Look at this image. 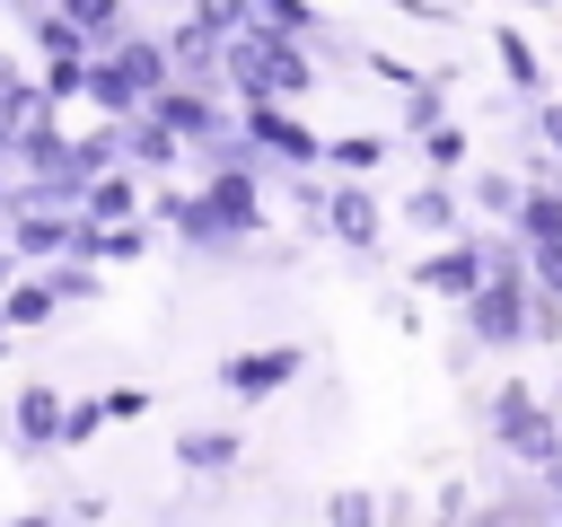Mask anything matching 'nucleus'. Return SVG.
<instances>
[{
    "mask_svg": "<svg viewBox=\"0 0 562 527\" xmlns=\"http://www.w3.org/2000/svg\"><path fill=\"white\" fill-rule=\"evenodd\" d=\"M307 79H316V53H299V44L263 35L255 18H237L228 53H220V88H237L246 105H290V97H299Z\"/></svg>",
    "mask_w": 562,
    "mask_h": 527,
    "instance_id": "1",
    "label": "nucleus"
},
{
    "mask_svg": "<svg viewBox=\"0 0 562 527\" xmlns=\"http://www.w3.org/2000/svg\"><path fill=\"white\" fill-rule=\"evenodd\" d=\"M158 88H167V44H149V35H123L114 53L88 61V105L97 114H149Z\"/></svg>",
    "mask_w": 562,
    "mask_h": 527,
    "instance_id": "2",
    "label": "nucleus"
},
{
    "mask_svg": "<svg viewBox=\"0 0 562 527\" xmlns=\"http://www.w3.org/2000/svg\"><path fill=\"white\" fill-rule=\"evenodd\" d=\"M483 422H492V439L509 448V466H518V474H544V466L562 457V422H553V404H536L518 378H509V386H492Z\"/></svg>",
    "mask_w": 562,
    "mask_h": 527,
    "instance_id": "3",
    "label": "nucleus"
},
{
    "mask_svg": "<svg viewBox=\"0 0 562 527\" xmlns=\"http://www.w3.org/2000/svg\"><path fill=\"white\" fill-rule=\"evenodd\" d=\"M527 343V272H492L465 299V351H518Z\"/></svg>",
    "mask_w": 562,
    "mask_h": 527,
    "instance_id": "4",
    "label": "nucleus"
},
{
    "mask_svg": "<svg viewBox=\"0 0 562 527\" xmlns=\"http://www.w3.org/2000/svg\"><path fill=\"white\" fill-rule=\"evenodd\" d=\"M422 290H439V299H474L483 281H492V264H483V237H457V246H439V255H422V272H413Z\"/></svg>",
    "mask_w": 562,
    "mask_h": 527,
    "instance_id": "5",
    "label": "nucleus"
},
{
    "mask_svg": "<svg viewBox=\"0 0 562 527\" xmlns=\"http://www.w3.org/2000/svg\"><path fill=\"white\" fill-rule=\"evenodd\" d=\"M299 369H307V360H299L290 343H281V351H228V360H220V386H228V395H272V386H290Z\"/></svg>",
    "mask_w": 562,
    "mask_h": 527,
    "instance_id": "6",
    "label": "nucleus"
},
{
    "mask_svg": "<svg viewBox=\"0 0 562 527\" xmlns=\"http://www.w3.org/2000/svg\"><path fill=\"white\" fill-rule=\"evenodd\" d=\"M9 439H18V457L61 448V395H53V386H18V404H9Z\"/></svg>",
    "mask_w": 562,
    "mask_h": 527,
    "instance_id": "7",
    "label": "nucleus"
},
{
    "mask_svg": "<svg viewBox=\"0 0 562 527\" xmlns=\"http://www.w3.org/2000/svg\"><path fill=\"white\" fill-rule=\"evenodd\" d=\"M79 246V220H53V211H9V255L26 264H61Z\"/></svg>",
    "mask_w": 562,
    "mask_h": 527,
    "instance_id": "8",
    "label": "nucleus"
},
{
    "mask_svg": "<svg viewBox=\"0 0 562 527\" xmlns=\"http://www.w3.org/2000/svg\"><path fill=\"white\" fill-rule=\"evenodd\" d=\"M325 228H334L351 255H369V246H378V202H369V184H325Z\"/></svg>",
    "mask_w": 562,
    "mask_h": 527,
    "instance_id": "9",
    "label": "nucleus"
},
{
    "mask_svg": "<svg viewBox=\"0 0 562 527\" xmlns=\"http://www.w3.org/2000/svg\"><path fill=\"white\" fill-rule=\"evenodd\" d=\"M457 220H465V211H457V184H413V193H404V228H422V237L457 246V237H465Z\"/></svg>",
    "mask_w": 562,
    "mask_h": 527,
    "instance_id": "10",
    "label": "nucleus"
},
{
    "mask_svg": "<svg viewBox=\"0 0 562 527\" xmlns=\"http://www.w3.org/2000/svg\"><path fill=\"white\" fill-rule=\"evenodd\" d=\"M18 26H26V44H35L44 61H88V44H79L70 9H18Z\"/></svg>",
    "mask_w": 562,
    "mask_h": 527,
    "instance_id": "11",
    "label": "nucleus"
},
{
    "mask_svg": "<svg viewBox=\"0 0 562 527\" xmlns=\"http://www.w3.org/2000/svg\"><path fill=\"white\" fill-rule=\"evenodd\" d=\"M509 228H518V246H562V184H527Z\"/></svg>",
    "mask_w": 562,
    "mask_h": 527,
    "instance_id": "12",
    "label": "nucleus"
},
{
    "mask_svg": "<svg viewBox=\"0 0 562 527\" xmlns=\"http://www.w3.org/2000/svg\"><path fill=\"white\" fill-rule=\"evenodd\" d=\"M176 466L228 474V466H246V439H237V430H184V439H176Z\"/></svg>",
    "mask_w": 562,
    "mask_h": 527,
    "instance_id": "13",
    "label": "nucleus"
},
{
    "mask_svg": "<svg viewBox=\"0 0 562 527\" xmlns=\"http://www.w3.org/2000/svg\"><path fill=\"white\" fill-rule=\"evenodd\" d=\"M79 220L88 228H132V176L114 167V176H97L88 184V202H79Z\"/></svg>",
    "mask_w": 562,
    "mask_h": 527,
    "instance_id": "14",
    "label": "nucleus"
},
{
    "mask_svg": "<svg viewBox=\"0 0 562 527\" xmlns=\"http://www.w3.org/2000/svg\"><path fill=\"white\" fill-rule=\"evenodd\" d=\"M492 44H501V70H509V88H527V97H536V88H544V61H536V44H527L518 26H501Z\"/></svg>",
    "mask_w": 562,
    "mask_h": 527,
    "instance_id": "15",
    "label": "nucleus"
},
{
    "mask_svg": "<svg viewBox=\"0 0 562 527\" xmlns=\"http://www.w3.org/2000/svg\"><path fill=\"white\" fill-rule=\"evenodd\" d=\"M44 316H53V290L44 281H9L0 290V325H44Z\"/></svg>",
    "mask_w": 562,
    "mask_h": 527,
    "instance_id": "16",
    "label": "nucleus"
},
{
    "mask_svg": "<svg viewBox=\"0 0 562 527\" xmlns=\"http://www.w3.org/2000/svg\"><path fill=\"white\" fill-rule=\"evenodd\" d=\"M123 158H132V167H176L184 149H176L158 123H132V132H123Z\"/></svg>",
    "mask_w": 562,
    "mask_h": 527,
    "instance_id": "17",
    "label": "nucleus"
},
{
    "mask_svg": "<svg viewBox=\"0 0 562 527\" xmlns=\"http://www.w3.org/2000/svg\"><path fill=\"white\" fill-rule=\"evenodd\" d=\"M474 211L518 220V176H509V167H483V176H474Z\"/></svg>",
    "mask_w": 562,
    "mask_h": 527,
    "instance_id": "18",
    "label": "nucleus"
},
{
    "mask_svg": "<svg viewBox=\"0 0 562 527\" xmlns=\"http://www.w3.org/2000/svg\"><path fill=\"white\" fill-rule=\"evenodd\" d=\"M325 158H334V167H351V176H369V167L386 158V141H378V132H342V141H325Z\"/></svg>",
    "mask_w": 562,
    "mask_h": 527,
    "instance_id": "19",
    "label": "nucleus"
},
{
    "mask_svg": "<svg viewBox=\"0 0 562 527\" xmlns=\"http://www.w3.org/2000/svg\"><path fill=\"white\" fill-rule=\"evenodd\" d=\"M97 422H105V404H97V395H79V404H61V448H79V439H97Z\"/></svg>",
    "mask_w": 562,
    "mask_h": 527,
    "instance_id": "20",
    "label": "nucleus"
},
{
    "mask_svg": "<svg viewBox=\"0 0 562 527\" xmlns=\"http://www.w3.org/2000/svg\"><path fill=\"white\" fill-rule=\"evenodd\" d=\"M325 527H378V501L369 492H334L325 501Z\"/></svg>",
    "mask_w": 562,
    "mask_h": 527,
    "instance_id": "21",
    "label": "nucleus"
},
{
    "mask_svg": "<svg viewBox=\"0 0 562 527\" xmlns=\"http://www.w3.org/2000/svg\"><path fill=\"white\" fill-rule=\"evenodd\" d=\"M149 246V228H97V264H132Z\"/></svg>",
    "mask_w": 562,
    "mask_h": 527,
    "instance_id": "22",
    "label": "nucleus"
},
{
    "mask_svg": "<svg viewBox=\"0 0 562 527\" xmlns=\"http://www.w3.org/2000/svg\"><path fill=\"white\" fill-rule=\"evenodd\" d=\"M422 149H430V167L448 176V167L465 158V132H457V123H439V132H422Z\"/></svg>",
    "mask_w": 562,
    "mask_h": 527,
    "instance_id": "23",
    "label": "nucleus"
},
{
    "mask_svg": "<svg viewBox=\"0 0 562 527\" xmlns=\"http://www.w3.org/2000/svg\"><path fill=\"white\" fill-rule=\"evenodd\" d=\"M44 290H53V307H61V299H97V272H88V264H61Z\"/></svg>",
    "mask_w": 562,
    "mask_h": 527,
    "instance_id": "24",
    "label": "nucleus"
},
{
    "mask_svg": "<svg viewBox=\"0 0 562 527\" xmlns=\"http://www.w3.org/2000/svg\"><path fill=\"white\" fill-rule=\"evenodd\" d=\"M97 404H105L114 422H140V413H149V386H114V395H97Z\"/></svg>",
    "mask_w": 562,
    "mask_h": 527,
    "instance_id": "25",
    "label": "nucleus"
},
{
    "mask_svg": "<svg viewBox=\"0 0 562 527\" xmlns=\"http://www.w3.org/2000/svg\"><path fill=\"white\" fill-rule=\"evenodd\" d=\"M527 132H536L544 149H562V97H553V105H536V123H527Z\"/></svg>",
    "mask_w": 562,
    "mask_h": 527,
    "instance_id": "26",
    "label": "nucleus"
},
{
    "mask_svg": "<svg viewBox=\"0 0 562 527\" xmlns=\"http://www.w3.org/2000/svg\"><path fill=\"white\" fill-rule=\"evenodd\" d=\"M9 527H53V509H26V518H9Z\"/></svg>",
    "mask_w": 562,
    "mask_h": 527,
    "instance_id": "27",
    "label": "nucleus"
},
{
    "mask_svg": "<svg viewBox=\"0 0 562 527\" xmlns=\"http://www.w3.org/2000/svg\"><path fill=\"white\" fill-rule=\"evenodd\" d=\"M474 527H501V518H474Z\"/></svg>",
    "mask_w": 562,
    "mask_h": 527,
    "instance_id": "28",
    "label": "nucleus"
}]
</instances>
